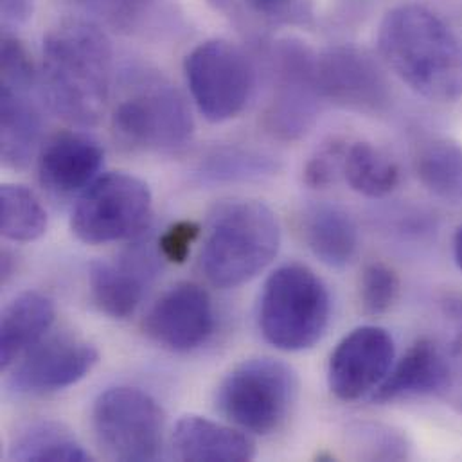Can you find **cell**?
I'll use <instances>...</instances> for the list:
<instances>
[{"label":"cell","mask_w":462,"mask_h":462,"mask_svg":"<svg viewBox=\"0 0 462 462\" xmlns=\"http://www.w3.org/2000/svg\"><path fill=\"white\" fill-rule=\"evenodd\" d=\"M420 182L438 199L462 204V144L454 139H430L416 153Z\"/></svg>","instance_id":"cell-24"},{"label":"cell","mask_w":462,"mask_h":462,"mask_svg":"<svg viewBox=\"0 0 462 462\" xmlns=\"http://www.w3.org/2000/svg\"><path fill=\"white\" fill-rule=\"evenodd\" d=\"M344 179L353 191L367 199H383L396 191L402 180L396 161L367 141H349Z\"/></svg>","instance_id":"cell-23"},{"label":"cell","mask_w":462,"mask_h":462,"mask_svg":"<svg viewBox=\"0 0 462 462\" xmlns=\"http://www.w3.org/2000/svg\"><path fill=\"white\" fill-rule=\"evenodd\" d=\"M297 376L281 360L257 356L236 365L217 391V409L236 429L270 436L290 416Z\"/></svg>","instance_id":"cell-5"},{"label":"cell","mask_w":462,"mask_h":462,"mask_svg":"<svg viewBox=\"0 0 462 462\" xmlns=\"http://www.w3.org/2000/svg\"><path fill=\"white\" fill-rule=\"evenodd\" d=\"M448 385V355L432 338L416 340L371 394L378 405L443 394Z\"/></svg>","instance_id":"cell-17"},{"label":"cell","mask_w":462,"mask_h":462,"mask_svg":"<svg viewBox=\"0 0 462 462\" xmlns=\"http://www.w3.org/2000/svg\"><path fill=\"white\" fill-rule=\"evenodd\" d=\"M112 79V45L97 23L69 18L43 38L42 90L63 121L81 128L99 125L110 105Z\"/></svg>","instance_id":"cell-1"},{"label":"cell","mask_w":462,"mask_h":462,"mask_svg":"<svg viewBox=\"0 0 462 462\" xmlns=\"http://www.w3.org/2000/svg\"><path fill=\"white\" fill-rule=\"evenodd\" d=\"M170 452L182 462H245L255 457V445L239 429L200 416H184L173 429Z\"/></svg>","instance_id":"cell-18"},{"label":"cell","mask_w":462,"mask_h":462,"mask_svg":"<svg viewBox=\"0 0 462 462\" xmlns=\"http://www.w3.org/2000/svg\"><path fill=\"white\" fill-rule=\"evenodd\" d=\"M396 346L380 326H360L335 347L328 364V383L342 402L371 396L394 365Z\"/></svg>","instance_id":"cell-13"},{"label":"cell","mask_w":462,"mask_h":462,"mask_svg":"<svg viewBox=\"0 0 462 462\" xmlns=\"http://www.w3.org/2000/svg\"><path fill=\"white\" fill-rule=\"evenodd\" d=\"M300 236L310 252L328 266L342 268L358 250V227L338 206L315 204L300 217Z\"/></svg>","instance_id":"cell-21"},{"label":"cell","mask_w":462,"mask_h":462,"mask_svg":"<svg viewBox=\"0 0 462 462\" xmlns=\"http://www.w3.org/2000/svg\"><path fill=\"white\" fill-rule=\"evenodd\" d=\"M347 443L358 459L367 461H402L411 456L407 436L393 427L358 423L347 432Z\"/></svg>","instance_id":"cell-27"},{"label":"cell","mask_w":462,"mask_h":462,"mask_svg":"<svg viewBox=\"0 0 462 462\" xmlns=\"http://www.w3.org/2000/svg\"><path fill=\"white\" fill-rule=\"evenodd\" d=\"M161 0H96L101 16L119 32L144 31L153 20Z\"/></svg>","instance_id":"cell-30"},{"label":"cell","mask_w":462,"mask_h":462,"mask_svg":"<svg viewBox=\"0 0 462 462\" xmlns=\"http://www.w3.org/2000/svg\"><path fill=\"white\" fill-rule=\"evenodd\" d=\"M105 152L97 141L81 132H60L38 152V180L56 199L81 195L97 177Z\"/></svg>","instance_id":"cell-15"},{"label":"cell","mask_w":462,"mask_h":462,"mask_svg":"<svg viewBox=\"0 0 462 462\" xmlns=\"http://www.w3.org/2000/svg\"><path fill=\"white\" fill-rule=\"evenodd\" d=\"M445 396L462 412V331L448 353V385Z\"/></svg>","instance_id":"cell-34"},{"label":"cell","mask_w":462,"mask_h":462,"mask_svg":"<svg viewBox=\"0 0 462 462\" xmlns=\"http://www.w3.org/2000/svg\"><path fill=\"white\" fill-rule=\"evenodd\" d=\"M400 295V277L385 263H369L360 277L362 310L371 317L385 315Z\"/></svg>","instance_id":"cell-28"},{"label":"cell","mask_w":462,"mask_h":462,"mask_svg":"<svg viewBox=\"0 0 462 462\" xmlns=\"http://www.w3.org/2000/svg\"><path fill=\"white\" fill-rule=\"evenodd\" d=\"M0 85L36 87V69L27 47L13 34L4 32L0 54Z\"/></svg>","instance_id":"cell-31"},{"label":"cell","mask_w":462,"mask_h":462,"mask_svg":"<svg viewBox=\"0 0 462 462\" xmlns=\"http://www.w3.org/2000/svg\"><path fill=\"white\" fill-rule=\"evenodd\" d=\"M349 141L331 139L324 143L306 162L302 180L311 189H328L344 179V161Z\"/></svg>","instance_id":"cell-29"},{"label":"cell","mask_w":462,"mask_h":462,"mask_svg":"<svg viewBox=\"0 0 462 462\" xmlns=\"http://www.w3.org/2000/svg\"><path fill=\"white\" fill-rule=\"evenodd\" d=\"M254 14L273 22L297 20L304 13L302 0H241Z\"/></svg>","instance_id":"cell-33"},{"label":"cell","mask_w":462,"mask_h":462,"mask_svg":"<svg viewBox=\"0 0 462 462\" xmlns=\"http://www.w3.org/2000/svg\"><path fill=\"white\" fill-rule=\"evenodd\" d=\"M184 74L199 112L209 123L237 117L248 105L255 83L250 58L222 38L199 43L186 56Z\"/></svg>","instance_id":"cell-10"},{"label":"cell","mask_w":462,"mask_h":462,"mask_svg":"<svg viewBox=\"0 0 462 462\" xmlns=\"http://www.w3.org/2000/svg\"><path fill=\"white\" fill-rule=\"evenodd\" d=\"M281 227L259 200H226L208 222L202 270L217 288H236L259 275L277 255Z\"/></svg>","instance_id":"cell-3"},{"label":"cell","mask_w":462,"mask_h":462,"mask_svg":"<svg viewBox=\"0 0 462 462\" xmlns=\"http://www.w3.org/2000/svg\"><path fill=\"white\" fill-rule=\"evenodd\" d=\"M317 81L324 101L349 112L382 116L393 103L385 70L355 45H335L317 54Z\"/></svg>","instance_id":"cell-11"},{"label":"cell","mask_w":462,"mask_h":462,"mask_svg":"<svg viewBox=\"0 0 462 462\" xmlns=\"http://www.w3.org/2000/svg\"><path fill=\"white\" fill-rule=\"evenodd\" d=\"M331 319L324 281L308 266H279L266 279L259 299V329L275 349L297 353L313 347Z\"/></svg>","instance_id":"cell-4"},{"label":"cell","mask_w":462,"mask_h":462,"mask_svg":"<svg viewBox=\"0 0 462 462\" xmlns=\"http://www.w3.org/2000/svg\"><path fill=\"white\" fill-rule=\"evenodd\" d=\"M88 340L69 333L45 335L13 365L11 387L20 394H51L81 382L97 364Z\"/></svg>","instance_id":"cell-12"},{"label":"cell","mask_w":462,"mask_h":462,"mask_svg":"<svg viewBox=\"0 0 462 462\" xmlns=\"http://www.w3.org/2000/svg\"><path fill=\"white\" fill-rule=\"evenodd\" d=\"M153 199L141 179L112 171L99 175L79 197L70 227L87 245H106L134 239L148 229Z\"/></svg>","instance_id":"cell-8"},{"label":"cell","mask_w":462,"mask_h":462,"mask_svg":"<svg viewBox=\"0 0 462 462\" xmlns=\"http://www.w3.org/2000/svg\"><path fill=\"white\" fill-rule=\"evenodd\" d=\"M215 331L211 295L197 282H179L162 293L144 319V333L161 347L189 353Z\"/></svg>","instance_id":"cell-14"},{"label":"cell","mask_w":462,"mask_h":462,"mask_svg":"<svg viewBox=\"0 0 462 462\" xmlns=\"http://www.w3.org/2000/svg\"><path fill=\"white\" fill-rule=\"evenodd\" d=\"M54 322V304L40 291L16 295L4 310L0 320V367L5 371L40 342Z\"/></svg>","instance_id":"cell-20"},{"label":"cell","mask_w":462,"mask_h":462,"mask_svg":"<svg viewBox=\"0 0 462 462\" xmlns=\"http://www.w3.org/2000/svg\"><path fill=\"white\" fill-rule=\"evenodd\" d=\"M155 272V255L148 248L135 245L117 261L99 259L90 264V297L105 315L125 320L141 306Z\"/></svg>","instance_id":"cell-16"},{"label":"cell","mask_w":462,"mask_h":462,"mask_svg":"<svg viewBox=\"0 0 462 462\" xmlns=\"http://www.w3.org/2000/svg\"><path fill=\"white\" fill-rule=\"evenodd\" d=\"M112 130L132 150L173 152L191 141L195 121L179 88L162 78H144L116 103Z\"/></svg>","instance_id":"cell-6"},{"label":"cell","mask_w":462,"mask_h":462,"mask_svg":"<svg viewBox=\"0 0 462 462\" xmlns=\"http://www.w3.org/2000/svg\"><path fill=\"white\" fill-rule=\"evenodd\" d=\"M275 170L273 161L263 153L243 148H222L202 162L200 175L213 182H236L261 179Z\"/></svg>","instance_id":"cell-26"},{"label":"cell","mask_w":462,"mask_h":462,"mask_svg":"<svg viewBox=\"0 0 462 462\" xmlns=\"http://www.w3.org/2000/svg\"><path fill=\"white\" fill-rule=\"evenodd\" d=\"M272 96L264 110L266 132L284 143L302 139L324 103L317 81V52L300 40H281L272 54Z\"/></svg>","instance_id":"cell-9"},{"label":"cell","mask_w":462,"mask_h":462,"mask_svg":"<svg viewBox=\"0 0 462 462\" xmlns=\"http://www.w3.org/2000/svg\"><path fill=\"white\" fill-rule=\"evenodd\" d=\"M7 457L20 462H87L90 454L61 423L38 420L23 425L11 439Z\"/></svg>","instance_id":"cell-22"},{"label":"cell","mask_w":462,"mask_h":462,"mask_svg":"<svg viewBox=\"0 0 462 462\" xmlns=\"http://www.w3.org/2000/svg\"><path fill=\"white\" fill-rule=\"evenodd\" d=\"M32 90L0 85V157L11 170H25L42 148L43 125Z\"/></svg>","instance_id":"cell-19"},{"label":"cell","mask_w":462,"mask_h":462,"mask_svg":"<svg viewBox=\"0 0 462 462\" xmlns=\"http://www.w3.org/2000/svg\"><path fill=\"white\" fill-rule=\"evenodd\" d=\"M200 234L202 227L195 222H175L159 237V254L173 264H184L189 257L191 246L197 243Z\"/></svg>","instance_id":"cell-32"},{"label":"cell","mask_w":462,"mask_h":462,"mask_svg":"<svg viewBox=\"0 0 462 462\" xmlns=\"http://www.w3.org/2000/svg\"><path fill=\"white\" fill-rule=\"evenodd\" d=\"M385 65L416 94L454 103L462 97V42L432 9L420 4L393 7L378 29Z\"/></svg>","instance_id":"cell-2"},{"label":"cell","mask_w":462,"mask_h":462,"mask_svg":"<svg viewBox=\"0 0 462 462\" xmlns=\"http://www.w3.org/2000/svg\"><path fill=\"white\" fill-rule=\"evenodd\" d=\"M454 259L462 272V226L454 234Z\"/></svg>","instance_id":"cell-37"},{"label":"cell","mask_w":462,"mask_h":462,"mask_svg":"<svg viewBox=\"0 0 462 462\" xmlns=\"http://www.w3.org/2000/svg\"><path fill=\"white\" fill-rule=\"evenodd\" d=\"M166 416L155 398L135 387H112L92 407V432L110 461H155L164 443Z\"/></svg>","instance_id":"cell-7"},{"label":"cell","mask_w":462,"mask_h":462,"mask_svg":"<svg viewBox=\"0 0 462 462\" xmlns=\"http://www.w3.org/2000/svg\"><path fill=\"white\" fill-rule=\"evenodd\" d=\"M4 20L7 22H25L32 11V0H0Z\"/></svg>","instance_id":"cell-35"},{"label":"cell","mask_w":462,"mask_h":462,"mask_svg":"<svg viewBox=\"0 0 462 462\" xmlns=\"http://www.w3.org/2000/svg\"><path fill=\"white\" fill-rule=\"evenodd\" d=\"M14 257L9 250L2 252V261H0V275H2V282H7V279L14 273Z\"/></svg>","instance_id":"cell-36"},{"label":"cell","mask_w":462,"mask_h":462,"mask_svg":"<svg viewBox=\"0 0 462 462\" xmlns=\"http://www.w3.org/2000/svg\"><path fill=\"white\" fill-rule=\"evenodd\" d=\"M47 231V213L40 199L25 186L0 188V232L5 239L29 243Z\"/></svg>","instance_id":"cell-25"}]
</instances>
